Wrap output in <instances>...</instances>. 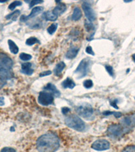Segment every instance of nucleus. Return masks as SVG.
<instances>
[{
    "mask_svg": "<svg viewBox=\"0 0 135 152\" xmlns=\"http://www.w3.org/2000/svg\"><path fill=\"white\" fill-rule=\"evenodd\" d=\"M59 147L58 137L52 133L43 135L36 141V148L39 152H56Z\"/></svg>",
    "mask_w": 135,
    "mask_h": 152,
    "instance_id": "1",
    "label": "nucleus"
},
{
    "mask_svg": "<svg viewBox=\"0 0 135 152\" xmlns=\"http://www.w3.org/2000/svg\"><path fill=\"white\" fill-rule=\"evenodd\" d=\"M66 124L68 127L77 131H83L85 130V124L81 118L75 114L70 115L65 120Z\"/></svg>",
    "mask_w": 135,
    "mask_h": 152,
    "instance_id": "2",
    "label": "nucleus"
},
{
    "mask_svg": "<svg viewBox=\"0 0 135 152\" xmlns=\"http://www.w3.org/2000/svg\"><path fill=\"white\" fill-rule=\"evenodd\" d=\"M76 111L79 116L86 119H89L93 114V108L89 103H83L78 106Z\"/></svg>",
    "mask_w": 135,
    "mask_h": 152,
    "instance_id": "3",
    "label": "nucleus"
},
{
    "mask_svg": "<svg viewBox=\"0 0 135 152\" xmlns=\"http://www.w3.org/2000/svg\"><path fill=\"white\" fill-rule=\"evenodd\" d=\"M90 64L91 60L89 58H84L80 62L76 70H75V74H77L79 75V79L85 77L87 75Z\"/></svg>",
    "mask_w": 135,
    "mask_h": 152,
    "instance_id": "4",
    "label": "nucleus"
},
{
    "mask_svg": "<svg viewBox=\"0 0 135 152\" xmlns=\"http://www.w3.org/2000/svg\"><path fill=\"white\" fill-rule=\"evenodd\" d=\"M126 133L122 125L111 124L107 128V135L112 139H117Z\"/></svg>",
    "mask_w": 135,
    "mask_h": 152,
    "instance_id": "5",
    "label": "nucleus"
},
{
    "mask_svg": "<svg viewBox=\"0 0 135 152\" xmlns=\"http://www.w3.org/2000/svg\"><path fill=\"white\" fill-rule=\"evenodd\" d=\"M38 102L42 105H49L54 102V95L49 92L41 91L38 98Z\"/></svg>",
    "mask_w": 135,
    "mask_h": 152,
    "instance_id": "6",
    "label": "nucleus"
},
{
    "mask_svg": "<svg viewBox=\"0 0 135 152\" xmlns=\"http://www.w3.org/2000/svg\"><path fill=\"white\" fill-rule=\"evenodd\" d=\"M82 10L84 11V14H85L86 17L90 22L95 21L96 19V16L94 12V10H93L92 7H91V4L89 2L84 1L82 4Z\"/></svg>",
    "mask_w": 135,
    "mask_h": 152,
    "instance_id": "7",
    "label": "nucleus"
},
{
    "mask_svg": "<svg viewBox=\"0 0 135 152\" xmlns=\"http://www.w3.org/2000/svg\"><path fill=\"white\" fill-rule=\"evenodd\" d=\"M92 148L97 151H105L110 148V143L106 139H99L92 144Z\"/></svg>",
    "mask_w": 135,
    "mask_h": 152,
    "instance_id": "8",
    "label": "nucleus"
},
{
    "mask_svg": "<svg viewBox=\"0 0 135 152\" xmlns=\"http://www.w3.org/2000/svg\"><path fill=\"white\" fill-rule=\"evenodd\" d=\"M122 127L126 130H130L135 126V117L133 116H129L124 118L121 120Z\"/></svg>",
    "mask_w": 135,
    "mask_h": 152,
    "instance_id": "9",
    "label": "nucleus"
},
{
    "mask_svg": "<svg viewBox=\"0 0 135 152\" xmlns=\"http://www.w3.org/2000/svg\"><path fill=\"white\" fill-rule=\"evenodd\" d=\"M0 66L12 69L13 66L12 60L6 54H0Z\"/></svg>",
    "mask_w": 135,
    "mask_h": 152,
    "instance_id": "10",
    "label": "nucleus"
},
{
    "mask_svg": "<svg viewBox=\"0 0 135 152\" xmlns=\"http://www.w3.org/2000/svg\"><path fill=\"white\" fill-rule=\"evenodd\" d=\"M44 8L42 6H37L34 8L33 10H32L31 14L28 16H22L20 18V21L21 22H25L26 20H28L31 18H33L34 17L36 16L39 14L40 13H41V11H43Z\"/></svg>",
    "mask_w": 135,
    "mask_h": 152,
    "instance_id": "11",
    "label": "nucleus"
},
{
    "mask_svg": "<svg viewBox=\"0 0 135 152\" xmlns=\"http://www.w3.org/2000/svg\"><path fill=\"white\" fill-rule=\"evenodd\" d=\"M14 74L12 69H9L3 66H0V79L4 80L11 79L13 77Z\"/></svg>",
    "mask_w": 135,
    "mask_h": 152,
    "instance_id": "12",
    "label": "nucleus"
},
{
    "mask_svg": "<svg viewBox=\"0 0 135 152\" xmlns=\"http://www.w3.org/2000/svg\"><path fill=\"white\" fill-rule=\"evenodd\" d=\"M56 2L58 3V5H57L56 8L54 9L53 12L57 16H58L62 14L66 10V8H66V4L58 1H57Z\"/></svg>",
    "mask_w": 135,
    "mask_h": 152,
    "instance_id": "13",
    "label": "nucleus"
},
{
    "mask_svg": "<svg viewBox=\"0 0 135 152\" xmlns=\"http://www.w3.org/2000/svg\"><path fill=\"white\" fill-rule=\"evenodd\" d=\"M21 72L24 75L31 76L34 72V70L32 68V64L30 62H26L22 64Z\"/></svg>",
    "mask_w": 135,
    "mask_h": 152,
    "instance_id": "14",
    "label": "nucleus"
},
{
    "mask_svg": "<svg viewBox=\"0 0 135 152\" xmlns=\"http://www.w3.org/2000/svg\"><path fill=\"white\" fill-rule=\"evenodd\" d=\"M44 89L46 91H48L49 93L53 94V95L56 97H59V95H60L59 91L57 89L56 87L52 83H48L46 86L44 87Z\"/></svg>",
    "mask_w": 135,
    "mask_h": 152,
    "instance_id": "15",
    "label": "nucleus"
},
{
    "mask_svg": "<svg viewBox=\"0 0 135 152\" xmlns=\"http://www.w3.org/2000/svg\"><path fill=\"white\" fill-rule=\"evenodd\" d=\"M42 17L47 21H56L58 19V16L53 12V11H47L43 14Z\"/></svg>",
    "mask_w": 135,
    "mask_h": 152,
    "instance_id": "16",
    "label": "nucleus"
},
{
    "mask_svg": "<svg viewBox=\"0 0 135 152\" xmlns=\"http://www.w3.org/2000/svg\"><path fill=\"white\" fill-rule=\"evenodd\" d=\"M79 52V47H72L68 49V52L66 54V57L67 59L72 60L74 58L77 56L78 53Z\"/></svg>",
    "mask_w": 135,
    "mask_h": 152,
    "instance_id": "17",
    "label": "nucleus"
},
{
    "mask_svg": "<svg viewBox=\"0 0 135 152\" xmlns=\"http://www.w3.org/2000/svg\"><path fill=\"white\" fill-rule=\"evenodd\" d=\"M82 17V11L79 7H76L74 8V11H73V14L72 15V19L74 21H77L79 20Z\"/></svg>",
    "mask_w": 135,
    "mask_h": 152,
    "instance_id": "18",
    "label": "nucleus"
},
{
    "mask_svg": "<svg viewBox=\"0 0 135 152\" xmlns=\"http://www.w3.org/2000/svg\"><path fill=\"white\" fill-rule=\"evenodd\" d=\"M62 86L64 88H69V89H73L76 86V84L74 82V80L72 79H70V78H67V79L64 80L62 82Z\"/></svg>",
    "mask_w": 135,
    "mask_h": 152,
    "instance_id": "19",
    "label": "nucleus"
},
{
    "mask_svg": "<svg viewBox=\"0 0 135 152\" xmlns=\"http://www.w3.org/2000/svg\"><path fill=\"white\" fill-rule=\"evenodd\" d=\"M66 67V64L64 62H60L58 64H57L56 67L54 68V73L57 76H59L62 72L64 69Z\"/></svg>",
    "mask_w": 135,
    "mask_h": 152,
    "instance_id": "20",
    "label": "nucleus"
},
{
    "mask_svg": "<svg viewBox=\"0 0 135 152\" xmlns=\"http://www.w3.org/2000/svg\"><path fill=\"white\" fill-rule=\"evenodd\" d=\"M8 43L9 48H10V52L14 54H17L18 53V51H19V48H18L16 44L12 40H10V39H9L8 41Z\"/></svg>",
    "mask_w": 135,
    "mask_h": 152,
    "instance_id": "21",
    "label": "nucleus"
},
{
    "mask_svg": "<svg viewBox=\"0 0 135 152\" xmlns=\"http://www.w3.org/2000/svg\"><path fill=\"white\" fill-rule=\"evenodd\" d=\"M20 14V10H16L14 11H12V13L9 14L8 15H7L6 16V18L7 20H12L14 21L17 20L18 17L19 16Z\"/></svg>",
    "mask_w": 135,
    "mask_h": 152,
    "instance_id": "22",
    "label": "nucleus"
},
{
    "mask_svg": "<svg viewBox=\"0 0 135 152\" xmlns=\"http://www.w3.org/2000/svg\"><path fill=\"white\" fill-rule=\"evenodd\" d=\"M39 43V41L37 39L36 37H30L29 39H27L26 41V44L27 45H35V43Z\"/></svg>",
    "mask_w": 135,
    "mask_h": 152,
    "instance_id": "23",
    "label": "nucleus"
},
{
    "mask_svg": "<svg viewBox=\"0 0 135 152\" xmlns=\"http://www.w3.org/2000/svg\"><path fill=\"white\" fill-rule=\"evenodd\" d=\"M57 28H58V24H57V23H54V24H51L49 27H48L47 32L50 34H54L57 30Z\"/></svg>",
    "mask_w": 135,
    "mask_h": 152,
    "instance_id": "24",
    "label": "nucleus"
},
{
    "mask_svg": "<svg viewBox=\"0 0 135 152\" xmlns=\"http://www.w3.org/2000/svg\"><path fill=\"white\" fill-rule=\"evenodd\" d=\"M22 4V1H14V2H12V3H11L10 4V6H9L8 8L10 9V10H14L16 8L17 6H21Z\"/></svg>",
    "mask_w": 135,
    "mask_h": 152,
    "instance_id": "25",
    "label": "nucleus"
},
{
    "mask_svg": "<svg viewBox=\"0 0 135 152\" xmlns=\"http://www.w3.org/2000/svg\"><path fill=\"white\" fill-rule=\"evenodd\" d=\"M19 57L20 60H22L23 61H29L32 59L31 55L26 54V53H22V54H20Z\"/></svg>",
    "mask_w": 135,
    "mask_h": 152,
    "instance_id": "26",
    "label": "nucleus"
},
{
    "mask_svg": "<svg viewBox=\"0 0 135 152\" xmlns=\"http://www.w3.org/2000/svg\"><path fill=\"white\" fill-rule=\"evenodd\" d=\"M94 27H95L94 25H93V24L91 22H87L86 21L85 22V28L87 32H91L93 31V30L95 29Z\"/></svg>",
    "mask_w": 135,
    "mask_h": 152,
    "instance_id": "27",
    "label": "nucleus"
},
{
    "mask_svg": "<svg viewBox=\"0 0 135 152\" xmlns=\"http://www.w3.org/2000/svg\"><path fill=\"white\" fill-rule=\"evenodd\" d=\"M83 85H84V87H85V88L90 89L93 86V82L92 80H90V79L86 80L84 81Z\"/></svg>",
    "mask_w": 135,
    "mask_h": 152,
    "instance_id": "28",
    "label": "nucleus"
},
{
    "mask_svg": "<svg viewBox=\"0 0 135 152\" xmlns=\"http://www.w3.org/2000/svg\"><path fill=\"white\" fill-rule=\"evenodd\" d=\"M122 152H135V146H129L126 147Z\"/></svg>",
    "mask_w": 135,
    "mask_h": 152,
    "instance_id": "29",
    "label": "nucleus"
},
{
    "mask_svg": "<svg viewBox=\"0 0 135 152\" xmlns=\"http://www.w3.org/2000/svg\"><path fill=\"white\" fill-rule=\"evenodd\" d=\"M106 69L107 70V72L109 73V75L111 76V77H114V69H113V67L111 66H109V65H106Z\"/></svg>",
    "mask_w": 135,
    "mask_h": 152,
    "instance_id": "30",
    "label": "nucleus"
},
{
    "mask_svg": "<svg viewBox=\"0 0 135 152\" xmlns=\"http://www.w3.org/2000/svg\"><path fill=\"white\" fill-rule=\"evenodd\" d=\"M43 0H35V1H31V2H30V4H29V8H33V6H35V5H36V4H41L43 3Z\"/></svg>",
    "mask_w": 135,
    "mask_h": 152,
    "instance_id": "31",
    "label": "nucleus"
},
{
    "mask_svg": "<svg viewBox=\"0 0 135 152\" xmlns=\"http://www.w3.org/2000/svg\"><path fill=\"white\" fill-rule=\"evenodd\" d=\"M1 152H16V150L12 148V147H4L3 149L1 150Z\"/></svg>",
    "mask_w": 135,
    "mask_h": 152,
    "instance_id": "32",
    "label": "nucleus"
},
{
    "mask_svg": "<svg viewBox=\"0 0 135 152\" xmlns=\"http://www.w3.org/2000/svg\"><path fill=\"white\" fill-rule=\"evenodd\" d=\"M86 52L88 54L92 55V56H94V55H95V53H94V52H93L92 47H91V46H88V47H86Z\"/></svg>",
    "mask_w": 135,
    "mask_h": 152,
    "instance_id": "33",
    "label": "nucleus"
},
{
    "mask_svg": "<svg viewBox=\"0 0 135 152\" xmlns=\"http://www.w3.org/2000/svg\"><path fill=\"white\" fill-rule=\"evenodd\" d=\"M51 74V72L50 70H47L45 71V72H43L39 74V77H46V76H49Z\"/></svg>",
    "mask_w": 135,
    "mask_h": 152,
    "instance_id": "34",
    "label": "nucleus"
},
{
    "mask_svg": "<svg viewBox=\"0 0 135 152\" xmlns=\"http://www.w3.org/2000/svg\"><path fill=\"white\" fill-rule=\"evenodd\" d=\"M70 112V109L69 108H62V109H61V112L63 113L64 114H67L68 112Z\"/></svg>",
    "mask_w": 135,
    "mask_h": 152,
    "instance_id": "35",
    "label": "nucleus"
},
{
    "mask_svg": "<svg viewBox=\"0 0 135 152\" xmlns=\"http://www.w3.org/2000/svg\"><path fill=\"white\" fill-rule=\"evenodd\" d=\"M117 102H118L117 100H114V101H111V105L114 108H116V109H118V107L117 106Z\"/></svg>",
    "mask_w": 135,
    "mask_h": 152,
    "instance_id": "36",
    "label": "nucleus"
},
{
    "mask_svg": "<svg viewBox=\"0 0 135 152\" xmlns=\"http://www.w3.org/2000/svg\"><path fill=\"white\" fill-rule=\"evenodd\" d=\"M6 80H2L0 79V89H1L4 85H6Z\"/></svg>",
    "mask_w": 135,
    "mask_h": 152,
    "instance_id": "37",
    "label": "nucleus"
},
{
    "mask_svg": "<svg viewBox=\"0 0 135 152\" xmlns=\"http://www.w3.org/2000/svg\"><path fill=\"white\" fill-rule=\"evenodd\" d=\"M4 105V98H0V105Z\"/></svg>",
    "mask_w": 135,
    "mask_h": 152,
    "instance_id": "38",
    "label": "nucleus"
},
{
    "mask_svg": "<svg viewBox=\"0 0 135 152\" xmlns=\"http://www.w3.org/2000/svg\"><path fill=\"white\" fill-rule=\"evenodd\" d=\"M132 60H133L135 62V54H134L133 55H132Z\"/></svg>",
    "mask_w": 135,
    "mask_h": 152,
    "instance_id": "39",
    "label": "nucleus"
},
{
    "mask_svg": "<svg viewBox=\"0 0 135 152\" xmlns=\"http://www.w3.org/2000/svg\"><path fill=\"white\" fill-rule=\"evenodd\" d=\"M6 1H7L6 0H2V1L1 0H0V3H5Z\"/></svg>",
    "mask_w": 135,
    "mask_h": 152,
    "instance_id": "40",
    "label": "nucleus"
}]
</instances>
